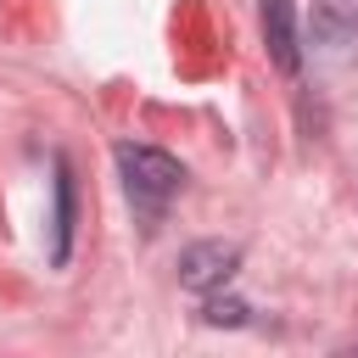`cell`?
Here are the masks:
<instances>
[{"label":"cell","instance_id":"cell-3","mask_svg":"<svg viewBox=\"0 0 358 358\" xmlns=\"http://www.w3.org/2000/svg\"><path fill=\"white\" fill-rule=\"evenodd\" d=\"M263 45L274 56L280 73L302 67V45H296V0H263Z\"/></svg>","mask_w":358,"mask_h":358},{"label":"cell","instance_id":"cell-2","mask_svg":"<svg viewBox=\"0 0 358 358\" xmlns=\"http://www.w3.org/2000/svg\"><path fill=\"white\" fill-rule=\"evenodd\" d=\"M235 263H241V246L201 241V246H190V252L179 257V280H185L190 291H213V285H224V280L235 274Z\"/></svg>","mask_w":358,"mask_h":358},{"label":"cell","instance_id":"cell-4","mask_svg":"<svg viewBox=\"0 0 358 358\" xmlns=\"http://www.w3.org/2000/svg\"><path fill=\"white\" fill-rule=\"evenodd\" d=\"M313 39L358 45V0H313Z\"/></svg>","mask_w":358,"mask_h":358},{"label":"cell","instance_id":"cell-1","mask_svg":"<svg viewBox=\"0 0 358 358\" xmlns=\"http://www.w3.org/2000/svg\"><path fill=\"white\" fill-rule=\"evenodd\" d=\"M112 157H117V173H123V190H129L134 213L140 218H162V207L185 185V162L157 151V145H134V140H123Z\"/></svg>","mask_w":358,"mask_h":358},{"label":"cell","instance_id":"cell-6","mask_svg":"<svg viewBox=\"0 0 358 358\" xmlns=\"http://www.w3.org/2000/svg\"><path fill=\"white\" fill-rule=\"evenodd\" d=\"M207 324H246V302H235V296H207Z\"/></svg>","mask_w":358,"mask_h":358},{"label":"cell","instance_id":"cell-5","mask_svg":"<svg viewBox=\"0 0 358 358\" xmlns=\"http://www.w3.org/2000/svg\"><path fill=\"white\" fill-rule=\"evenodd\" d=\"M56 241H50V263H67L73 252V173H67V157H56Z\"/></svg>","mask_w":358,"mask_h":358}]
</instances>
